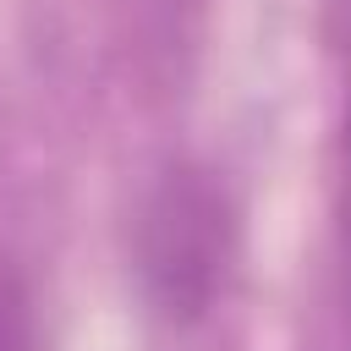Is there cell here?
Segmentation results:
<instances>
[{
    "label": "cell",
    "mask_w": 351,
    "mask_h": 351,
    "mask_svg": "<svg viewBox=\"0 0 351 351\" xmlns=\"http://www.w3.org/2000/svg\"><path fill=\"white\" fill-rule=\"evenodd\" d=\"M340 214H346V252H351V115H346V192H340Z\"/></svg>",
    "instance_id": "3"
},
{
    "label": "cell",
    "mask_w": 351,
    "mask_h": 351,
    "mask_svg": "<svg viewBox=\"0 0 351 351\" xmlns=\"http://www.w3.org/2000/svg\"><path fill=\"white\" fill-rule=\"evenodd\" d=\"M0 351H38V335H33V296H27V280L22 269L0 252Z\"/></svg>",
    "instance_id": "2"
},
{
    "label": "cell",
    "mask_w": 351,
    "mask_h": 351,
    "mask_svg": "<svg viewBox=\"0 0 351 351\" xmlns=\"http://www.w3.org/2000/svg\"><path fill=\"white\" fill-rule=\"evenodd\" d=\"M225 258H230L225 197L197 170L170 176L159 186V197L148 203V230H143V269H148L165 313L197 318L219 291Z\"/></svg>",
    "instance_id": "1"
}]
</instances>
